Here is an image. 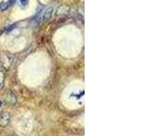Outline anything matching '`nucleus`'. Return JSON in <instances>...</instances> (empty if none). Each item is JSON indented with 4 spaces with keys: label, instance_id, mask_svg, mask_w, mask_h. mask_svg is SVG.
<instances>
[{
    "label": "nucleus",
    "instance_id": "obj_1",
    "mask_svg": "<svg viewBox=\"0 0 153 136\" xmlns=\"http://www.w3.org/2000/svg\"><path fill=\"white\" fill-rule=\"evenodd\" d=\"M51 15H52V8L48 7V8H45L44 10L39 12L36 19L38 21V24H45L46 21H48L50 19Z\"/></svg>",
    "mask_w": 153,
    "mask_h": 136
},
{
    "label": "nucleus",
    "instance_id": "obj_2",
    "mask_svg": "<svg viewBox=\"0 0 153 136\" xmlns=\"http://www.w3.org/2000/svg\"><path fill=\"white\" fill-rule=\"evenodd\" d=\"M10 120V117L7 113L0 114V126H7Z\"/></svg>",
    "mask_w": 153,
    "mask_h": 136
},
{
    "label": "nucleus",
    "instance_id": "obj_3",
    "mask_svg": "<svg viewBox=\"0 0 153 136\" xmlns=\"http://www.w3.org/2000/svg\"><path fill=\"white\" fill-rule=\"evenodd\" d=\"M9 4H8V1L7 2H1L0 3V11H4V10H6L7 8H9Z\"/></svg>",
    "mask_w": 153,
    "mask_h": 136
},
{
    "label": "nucleus",
    "instance_id": "obj_4",
    "mask_svg": "<svg viewBox=\"0 0 153 136\" xmlns=\"http://www.w3.org/2000/svg\"><path fill=\"white\" fill-rule=\"evenodd\" d=\"M3 85H4V73L3 71L0 70V90L3 87Z\"/></svg>",
    "mask_w": 153,
    "mask_h": 136
},
{
    "label": "nucleus",
    "instance_id": "obj_5",
    "mask_svg": "<svg viewBox=\"0 0 153 136\" xmlns=\"http://www.w3.org/2000/svg\"><path fill=\"white\" fill-rule=\"evenodd\" d=\"M19 2H21V3L23 4V5H26V4L29 2V0H19Z\"/></svg>",
    "mask_w": 153,
    "mask_h": 136
},
{
    "label": "nucleus",
    "instance_id": "obj_6",
    "mask_svg": "<svg viewBox=\"0 0 153 136\" xmlns=\"http://www.w3.org/2000/svg\"><path fill=\"white\" fill-rule=\"evenodd\" d=\"M1 106H2V101H0V108H1Z\"/></svg>",
    "mask_w": 153,
    "mask_h": 136
},
{
    "label": "nucleus",
    "instance_id": "obj_7",
    "mask_svg": "<svg viewBox=\"0 0 153 136\" xmlns=\"http://www.w3.org/2000/svg\"><path fill=\"white\" fill-rule=\"evenodd\" d=\"M8 136H12V135H8Z\"/></svg>",
    "mask_w": 153,
    "mask_h": 136
}]
</instances>
